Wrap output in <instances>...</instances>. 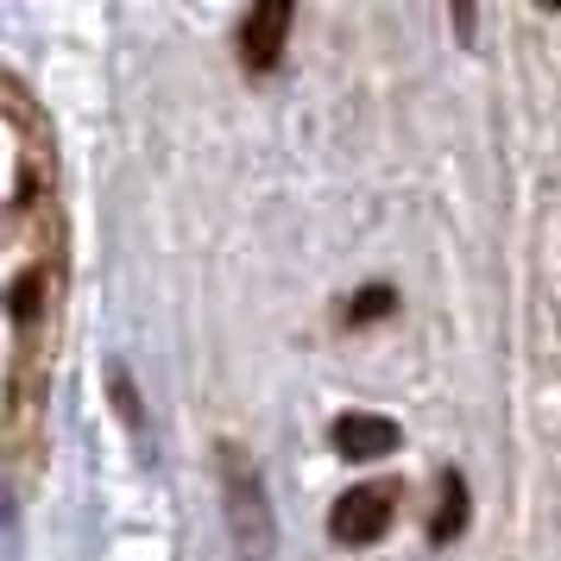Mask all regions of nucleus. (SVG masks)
I'll return each mask as SVG.
<instances>
[{"instance_id": "obj_1", "label": "nucleus", "mask_w": 561, "mask_h": 561, "mask_svg": "<svg viewBox=\"0 0 561 561\" xmlns=\"http://www.w3.org/2000/svg\"><path fill=\"white\" fill-rule=\"evenodd\" d=\"M0 448L7 480H26L45 442V391L70 309V215L45 107L20 77L0 82Z\"/></svg>"}, {"instance_id": "obj_2", "label": "nucleus", "mask_w": 561, "mask_h": 561, "mask_svg": "<svg viewBox=\"0 0 561 561\" xmlns=\"http://www.w3.org/2000/svg\"><path fill=\"white\" fill-rule=\"evenodd\" d=\"M221 485H228L233 536L253 542V556H265L272 549V517H265V499H259V467L240 448H221Z\"/></svg>"}, {"instance_id": "obj_3", "label": "nucleus", "mask_w": 561, "mask_h": 561, "mask_svg": "<svg viewBox=\"0 0 561 561\" xmlns=\"http://www.w3.org/2000/svg\"><path fill=\"white\" fill-rule=\"evenodd\" d=\"M391 511H398V485H347L329 511V530L341 542H379Z\"/></svg>"}, {"instance_id": "obj_4", "label": "nucleus", "mask_w": 561, "mask_h": 561, "mask_svg": "<svg viewBox=\"0 0 561 561\" xmlns=\"http://www.w3.org/2000/svg\"><path fill=\"white\" fill-rule=\"evenodd\" d=\"M284 38H290V0H265L240 20V64L253 77H272L284 57Z\"/></svg>"}, {"instance_id": "obj_5", "label": "nucleus", "mask_w": 561, "mask_h": 561, "mask_svg": "<svg viewBox=\"0 0 561 561\" xmlns=\"http://www.w3.org/2000/svg\"><path fill=\"white\" fill-rule=\"evenodd\" d=\"M334 448L347 460H379L398 448V423L391 416H379V410H347V416H334Z\"/></svg>"}, {"instance_id": "obj_6", "label": "nucleus", "mask_w": 561, "mask_h": 561, "mask_svg": "<svg viewBox=\"0 0 561 561\" xmlns=\"http://www.w3.org/2000/svg\"><path fill=\"white\" fill-rule=\"evenodd\" d=\"M460 530H467V480L448 473V480H442V505H435V517H430V542H448V536H460Z\"/></svg>"}, {"instance_id": "obj_7", "label": "nucleus", "mask_w": 561, "mask_h": 561, "mask_svg": "<svg viewBox=\"0 0 561 561\" xmlns=\"http://www.w3.org/2000/svg\"><path fill=\"white\" fill-rule=\"evenodd\" d=\"M391 309H398V290H391V284H366V290H359L354 304H347V322H379V316H391Z\"/></svg>"}]
</instances>
